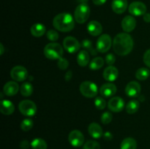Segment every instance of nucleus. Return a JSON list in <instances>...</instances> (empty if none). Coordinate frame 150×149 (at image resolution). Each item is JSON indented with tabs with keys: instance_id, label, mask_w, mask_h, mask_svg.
Returning <instances> with one entry per match:
<instances>
[{
	"instance_id": "obj_21",
	"label": "nucleus",
	"mask_w": 150,
	"mask_h": 149,
	"mask_svg": "<svg viewBox=\"0 0 150 149\" xmlns=\"http://www.w3.org/2000/svg\"><path fill=\"white\" fill-rule=\"evenodd\" d=\"M15 110V106L10 100L4 99L0 102V111L5 115H11Z\"/></svg>"
},
{
	"instance_id": "obj_33",
	"label": "nucleus",
	"mask_w": 150,
	"mask_h": 149,
	"mask_svg": "<svg viewBox=\"0 0 150 149\" xmlns=\"http://www.w3.org/2000/svg\"><path fill=\"white\" fill-rule=\"evenodd\" d=\"M83 149H100V145L97 141L89 140L83 145Z\"/></svg>"
},
{
	"instance_id": "obj_10",
	"label": "nucleus",
	"mask_w": 150,
	"mask_h": 149,
	"mask_svg": "<svg viewBox=\"0 0 150 149\" xmlns=\"http://www.w3.org/2000/svg\"><path fill=\"white\" fill-rule=\"evenodd\" d=\"M68 140L72 146L79 148L81 147L84 143V136L81 131L75 129L70 131L69 134Z\"/></svg>"
},
{
	"instance_id": "obj_43",
	"label": "nucleus",
	"mask_w": 150,
	"mask_h": 149,
	"mask_svg": "<svg viewBox=\"0 0 150 149\" xmlns=\"http://www.w3.org/2000/svg\"><path fill=\"white\" fill-rule=\"evenodd\" d=\"M144 20L146 23H150V13H145L144 15Z\"/></svg>"
},
{
	"instance_id": "obj_14",
	"label": "nucleus",
	"mask_w": 150,
	"mask_h": 149,
	"mask_svg": "<svg viewBox=\"0 0 150 149\" xmlns=\"http://www.w3.org/2000/svg\"><path fill=\"white\" fill-rule=\"evenodd\" d=\"M117 86L112 83H107L103 85L100 89V93L103 97L109 98L117 93Z\"/></svg>"
},
{
	"instance_id": "obj_24",
	"label": "nucleus",
	"mask_w": 150,
	"mask_h": 149,
	"mask_svg": "<svg viewBox=\"0 0 150 149\" xmlns=\"http://www.w3.org/2000/svg\"><path fill=\"white\" fill-rule=\"evenodd\" d=\"M137 142L133 137H127L122 141L120 149H136Z\"/></svg>"
},
{
	"instance_id": "obj_23",
	"label": "nucleus",
	"mask_w": 150,
	"mask_h": 149,
	"mask_svg": "<svg viewBox=\"0 0 150 149\" xmlns=\"http://www.w3.org/2000/svg\"><path fill=\"white\" fill-rule=\"evenodd\" d=\"M77 63L81 67H86L89 63V54L87 51L83 50L77 56Z\"/></svg>"
},
{
	"instance_id": "obj_40",
	"label": "nucleus",
	"mask_w": 150,
	"mask_h": 149,
	"mask_svg": "<svg viewBox=\"0 0 150 149\" xmlns=\"http://www.w3.org/2000/svg\"><path fill=\"white\" fill-rule=\"evenodd\" d=\"M103 137L105 140L109 141V140H112L113 135L111 132H109V131H106V132L103 133Z\"/></svg>"
},
{
	"instance_id": "obj_28",
	"label": "nucleus",
	"mask_w": 150,
	"mask_h": 149,
	"mask_svg": "<svg viewBox=\"0 0 150 149\" xmlns=\"http://www.w3.org/2000/svg\"><path fill=\"white\" fill-rule=\"evenodd\" d=\"M150 75V72L149 69L146 67H142L137 70L136 72V77L139 80H145L149 77Z\"/></svg>"
},
{
	"instance_id": "obj_9",
	"label": "nucleus",
	"mask_w": 150,
	"mask_h": 149,
	"mask_svg": "<svg viewBox=\"0 0 150 149\" xmlns=\"http://www.w3.org/2000/svg\"><path fill=\"white\" fill-rule=\"evenodd\" d=\"M28 71L23 66H16L10 71V77L17 82H22L28 77Z\"/></svg>"
},
{
	"instance_id": "obj_6",
	"label": "nucleus",
	"mask_w": 150,
	"mask_h": 149,
	"mask_svg": "<svg viewBox=\"0 0 150 149\" xmlns=\"http://www.w3.org/2000/svg\"><path fill=\"white\" fill-rule=\"evenodd\" d=\"M19 111L25 116L32 117L36 114L37 106L35 103L29 99L21 101L18 105Z\"/></svg>"
},
{
	"instance_id": "obj_29",
	"label": "nucleus",
	"mask_w": 150,
	"mask_h": 149,
	"mask_svg": "<svg viewBox=\"0 0 150 149\" xmlns=\"http://www.w3.org/2000/svg\"><path fill=\"white\" fill-rule=\"evenodd\" d=\"M31 147L32 149H47V143L43 139L35 138L31 143Z\"/></svg>"
},
{
	"instance_id": "obj_38",
	"label": "nucleus",
	"mask_w": 150,
	"mask_h": 149,
	"mask_svg": "<svg viewBox=\"0 0 150 149\" xmlns=\"http://www.w3.org/2000/svg\"><path fill=\"white\" fill-rule=\"evenodd\" d=\"M143 60L144 64L150 68V49H148L147 51L144 53Z\"/></svg>"
},
{
	"instance_id": "obj_12",
	"label": "nucleus",
	"mask_w": 150,
	"mask_h": 149,
	"mask_svg": "<svg viewBox=\"0 0 150 149\" xmlns=\"http://www.w3.org/2000/svg\"><path fill=\"white\" fill-rule=\"evenodd\" d=\"M108 108L112 112H121L125 108V101L120 96H114L108 101Z\"/></svg>"
},
{
	"instance_id": "obj_1",
	"label": "nucleus",
	"mask_w": 150,
	"mask_h": 149,
	"mask_svg": "<svg viewBox=\"0 0 150 149\" xmlns=\"http://www.w3.org/2000/svg\"><path fill=\"white\" fill-rule=\"evenodd\" d=\"M133 48V39L129 34L120 33L113 40V49L119 56H126Z\"/></svg>"
},
{
	"instance_id": "obj_26",
	"label": "nucleus",
	"mask_w": 150,
	"mask_h": 149,
	"mask_svg": "<svg viewBox=\"0 0 150 149\" xmlns=\"http://www.w3.org/2000/svg\"><path fill=\"white\" fill-rule=\"evenodd\" d=\"M33 86L29 82H25L21 86V93L22 96H31L33 93Z\"/></svg>"
},
{
	"instance_id": "obj_16",
	"label": "nucleus",
	"mask_w": 150,
	"mask_h": 149,
	"mask_svg": "<svg viewBox=\"0 0 150 149\" xmlns=\"http://www.w3.org/2000/svg\"><path fill=\"white\" fill-rule=\"evenodd\" d=\"M103 78L108 82H114L119 76V71L114 66H108L104 70L103 73Z\"/></svg>"
},
{
	"instance_id": "obj_35",
	"label": "nucleus",
	"mask_w": 150,
	"mask_h": 149,
	"mask_svg": "<svg viewBox=\"0 0 150 149\" xmlns=\"http://www.w3.org/2000/svg\"><path fill=\"white\" fill-rule=\"evenodd\" d=\"M101 122L103 124H108L112 121V114L110 112H105L101 115Z\"/></svg>"
},
{
	"instance_id": "obj_13",
	"label": "nucleus",
	"mask_w": 150,
	"mask_h": 149,
	"mask_svg": "<svg viewBox=\"0 0 150 149\" xmlns=\"http://www.w3.org/2000/svg\"><path fill=\"white\" fill-rule=\"evenodd\" d=\"M142 88L140 84L136 81H130L125 87V93L127 96L136 98L140 94Z\"/></svg>"
},
{
	"instance_id": "obj_8",
	"label": "nucleus",
	"mask_w": 150,
	"mask_h": 149,
	"mask_svg": "<svg viewBox=\"0 0 150 149\" xmlns=\"http://www.w3.org/2000/svg\"><path fill=\"white\" fill-rule=\"evenodd\" d=\"M112 45V41L111 37L107 34H104L100 36V37L97 41V50L98 52L105 53L108 51L111 48Z\"/></svg>"
},
{
	"instance_id": "obj_15",
	"label": "nucleus",
	"mask_w": 150,
	"mask_h": 149,
	"mask_svg": "<svg viewBox=\"0 0 150 149\" xmlns=\"http://www.w3.org/2000/svg\"><path fill=\"white\" fill-rule=\"evenodd\" d=\"M122 28L126 32H131L135 29L136 26V20L133 16L127 15L122 20Z\"/></svg>"
},
{
	"instance_id": "obj_31",
	"label": "nucleus",
	"mask_w": 150,
	"mask_h": 149,
	"mask_svg": "<svg viewBox=\"0 0 150 149\" xmlns=\"http://www.w3.org/2000/svg\"><path fill=\"white\" fill-rule=\"evenodd\" d=\"M33 125L34 123L32 119L26 118V119H23L22 121L21 124V129L23 131H28L32 129V128L33 127Z\"/></svg>"
},
{
	"instance_id": "obj_34",
	"label": "nucleus",
	"mask_w": 150,
	"mask_h": 149,
	"mask_svg": "<svg viewBox=\"0 0 150 149\" xmlns=\"http://www.w3.org/2000/svg\"><path fill=\"white\" fill-rule=\"evenodd\" d=\"M46 37L51 42H55V41L58 40L59 37V35L58 32L55 30H48L46 33Z\"/></svg>"
},
{
	"instance_id": "obj_4",
	"label": "nucleus",
	"mask_w": 150,
	"mask_h": 149,
	"mask_svg": "<svg viewBox=\"0 0 150 149\" xmlns=\"http://www.w3.org/2000/svg\"><path fill=\"white\" fill-rule=\"evenodd\" d=\"M90 15V8L86 3H81L76 7L74 12V19L78 23H85Z\"/></svg>"
},
{
	"instance_id": "obj_20",
	"label": "nucleus",
	"mask_w": 150,
	"mask_h": 149,
	"mask_svg": "<svg viewBox=\"0 0 150 149\" xmlns=\"http://www.w3.org/2000/svg\"><path fill=\"white\" fill-rule=\"evenodd\" d=\"M88 132L92 137L95 139L100 138L103 136V131L100 126L97 123H91L88 127Z\"/></svg>"
},
{
	"instance_id": "obj_2",
	"label": "nucleus",
	"mask_w": 150,
	"mask_h": 149,
	"mask_svg": "<svg viewBox=\"0 0 150 149\" xmlns=\"http://www.w3.org/2000/svg\"><path fill=\"white\" fill-rule=\"evenodd\" d=\"M53 26L59 32H70L74 29L75 19L70 13H59L54 17L53 20Z\"/></svg>"
},
{
	"instance_id": "obj_11",
	"label": "nucleus",
	"mask_w": 150,
	"mask_h": 149,
	"mask_svg": "<svg viewBox=\"0 0 150 149\" xmlns=\"http://www.w3.org/2000/svg\"><path fill=\"white\" fill-rule=\"evenodd\" d=\"M128 10L132 15H144L146 13V6L142 1H133L129 5Z\"/></svg>"
},
{
	"instance_id": "obj_3",
	"label": "nucleus",
	"mask_w": 150,
	"mask_h": 149,
	"mask_svg": "<svg viewBox=\"0 0 150 149\" xmlns=\"http://www.w3.org/2000/svg\"><path fill=\"white\" fill-rule=\"evenodd\" d=\"M63 53L64 51L62 46L57 42L47 44L44 48V55L48 59L59 60L62 57Z\"/></svg>"
},
{
	"instance_id": "obj_5",
	"label": "nucleus",
	"mask_w": 150,
	"mask_h": 149,
	"mask_svg": "<svg viewBox=\"0 0 150 149\" xmlns=\"http://www.w3.org/2000/svg\"><path fill=\"white\" fill-rule=\"evenodd\" d=\"M80 92L83 96L86 98H93L97 96L98 93V88L95 83L86 80L81 83Z\"/></svg>"
},
{
	"instance_id": "obj_30",
	"label": "nucleus",
	"mask_w": 150,
	"mask_h": 149,
	"mask_svg": "<svg viewBox=\"0 0 150 149\" xmlns=\"http://www.w3.org/2000/svg\"><path fill=\"white\" fill-rule=\"evenodd\" d=\"M81 46L83 47V48H85L86 50H87L88 51H89L92 55H96V54L98 53V52H97L98 50H95V48H93L92 42H91L90 40H89V39H83L81 42Z\"/></svg>"
},
{
	"instance_id": "obj_18",
	"label": "nucleus",
	"mask_w": 150,
	"mask_h": 149,
	"mask_svg": "<svg viewBox=\"0 0 150 149\" xmlns=\"http://www.w3.org/2000/svg\"><path fill=\"white\" fill-rule=\"evenodd\" d=\"M87 31L92 36H99L103 32L102 25L97 20H92L87 25Z\"/></svg>"
},
{
	"instance_id": "obj_7",
	"label": "nucleus",
	"mask_w": 150,
	"mask_h": 149,
	"mask_svg": "<svg viewBox=\"0 0 150 149\" xmlns=\"http://www.w3.org/2000/svg\"><path fill=\"white\" fill-rule=\"evenodd\" d=\"M81 45L76 38L68 36L63 40V47L70 53H75L80 50Z\"/></svg>"
},
{
	"instance_id": "obj_42",
	"label": "nucleus",
	"mask_w": 150,
	"mask_h": 149,
	"mask_svg": "<svg viewBox=\"0 0 150 149\" xmlns=\"http://www.w3.org/2000/svg\"><path fill=\"white\" fill-rule=\"evenodd\" d=\"M73 73H72V71H68L67 73H66L65 76H64V78L67 81H69V80H71L72 78V76H73Z\"/></svg>"
},
{
	"instance_id": "obj_36",
	"label": "nucleus",
	"mask_w": 150,
	"mask_h": 149,
	"mask_svg": "<svg viewBox=\"0 0 150 149\" xmlns=\"http://www.w3.org/2000/svg\"><path fill=\"white\" fill-rule=\"evenodd\" d=\"M57 65H58L59 68L60 70H67V67H69V62L66 58H62V57L61 58L59 59Z\"/></svg>"
},
{
	"instance_id": "obj_19",
	"label": "nucleus",
	"mask_w": 150,
	"mask_h": 149,
	"mask_svg": "<svg viewBox=\"0 0 150 149\" xmlns=\"http://www.w3.org/2000/svg\"><path fill=\"white\" fill-rule=\"evenodd\" d=\"M127 0H113L111 3V8L117 14H122L125 13L127 8Z\"/></svg>"
},
{
	"instance_id": "obj_17",
	"label": "nucleus",
	"mask_w": 150,
	"mask_h": 149,
	"mask_svg": "<svg viewBox=\"0 0 150 149\" xmlns=\"http://www.w3.org/2000/svg\"><path fill=\"white\" fill-rule=\"evenodd\" d=\"M19 90V86L17 82L9 81L5 83L3 88V92L4 94L8 96H12L16 95Z\"/></svg>"
},
{
	"instance_id": "obj_25",
	"label": "nucleus",
	"mask_w": 150,
	"mask_h": 149,
	"mask_svg": "<svg viewBox=\"0 0 150 149\" xmlns=\"http://www.w3.org/2000/svg\"><path fill=\"white\" fill-rule=\"evenodd\" d=\"M140 108V103L136 99H132L126 105V111L129 114H133L137 112Z\"/></svg>"
},
{
	"instance_id": "obj_22",
	"label": "nucleus",
	"mask_w": 150,
	"mask_h": 149,
	"mask_svg": "<svg viewBox=\"0 0 150 149\" xmlns=\"http://www.w3.org/2000/svg\"><path fill=\"white\" fill-rule=\"evenodd\" d=\"M31 34L35 37H40L42 35H44L46 32V28L42 23H35L33 26L31 27L30 29Z\"/></svg>"
},
{
	"instance_id": "obj_41",
	"label": "nucleus",
	"mask_w": 150,
	"mask_h": 149,
	"mask_svg": "<svg viewBox=\"0 0 150 149\" xmlns=\"http://www.w3.org/2000/svg\"><path fill=\"white\" fill-rule=\"evenodd\" d=\"M106 1L107 0H92L94 4H96V5H103L106 2Z\"/></svg>"
},
{
	"instance_id": "obj_32",
	"label": "nucleus",
	"mask_w": 150,
	"mask_h": 149,
	"mask_svg": "<svg viewBox=\"0 0 150 149\" xmlns=\"http://www.w3.org/2000/svg\"><path fill=\"white\" fill-rule=\"evenodd\" d=\"M95 105L97 109L102 110L106 106V102L104 98L101 97V96H98L95 99Z\"/></svg>"
},
{
	"instance_id": "obj_44",
	"label": "nucleus",
	"mask_w": 150,
	"mask_h": 149,
	"mask_svg": "<svg viewBox=\"0 0 150 149\" xmlns=\"http://www.w3.org/2000/svg\"><path fill=\"white\" fill-rule=\"evenodd\" d=\"M0 55H3V53H4V45L2 44H0Z\"/></svg>"
},
{
	"instance_id": "obj_37",
	"label": "nucleus",
	"mask_w": 150,
	"mask_h": 149,
	"mask_svg": "<svg viewBox=\"0 0 150 149\" xmlns=\"http://www.w3.org/2000/svg\"><path fill=\"white\" fill-rule=\"evenodd\" d=\"M116 61V57L113 53H108L105 56V62L109 66H112Z\"/></svg>"
},
{
	"instance_id": "obj_39",
	"label": "nucleus",
	"mask_w": 150,
	"mask_h": 149,
	"mask_svg": "<svg viewBox=\"0 0 150 149\" xmlns=\"http://www.w3.org/2000/svg\"><path fill=\"white\" fill-rule=\"evenodd\" d=\"M29 145L30 144H29V141L26 140H22L20 143V147L21 149H28L29 148Z\"/></svg>"
},
{
	"instance_id": "obj_27",
	"label": "nucleus",
	"mask_w": 150,
	"mask_h": 149,
	"mask_svg": "<svg viewBox=\"0 0 150 149\" xmlns=\"http://www.w3.org/2000/svg\"><path fill=\"white\" fill-rule=\"evenodd\" d=\"M104 65V60L101 57H95L89 63V69L92 70H98Z\"/></svg>"
}]
</instances>
